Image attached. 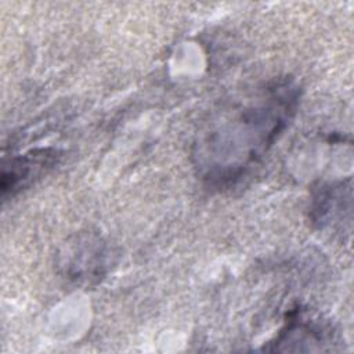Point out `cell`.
<instances>
[{
  "label": "cell",
  "instance_id": "3",
  "mask_svg": "<svg viewBox=\"0 0 354 354\" xmlns=\"http://www.w3.org/2000/svg\"><path fill=\"white\" fill-rule=\"evenodd\" d=\"M71 254L65 256L66 274L73 279H86L95 277L104 267V252L98 239L88 236L75 242Z\"/></svg>",
  "mask_w": 354,
  "mask_h": 354
},
{
  "label": "cell",
  "instance_id": "1",
  "mask_svg": "<svg viewBox=\"0 0 354 354\" xmlns=\"http://www.w3.org/2000/svg\"><path fill=\"white\" fill-rule=\"evenodd\" d=\"M297 97L292 82L275 80L214 120L196 144L203 178L216 185L241 178L288 126Z\"/></svg>",
  "mask_w": 354,
  "mask_h": 354
},
{
  "label": "cell",
  "instance_id": "2",
  "mask_svg": "<svg viewBox=\"0 0 354 354\" xmlns=\"http://www.w3.org/2000/svg\"><path fill=\"white\" fill-rule=\"evenodd\" d=\"M57 158L58 155L55 149L43 148L11 159L10 165H6L3 170V196L7 194L12 196L35 178H39L57 163Z\"/></svg>",
  "mask_w": 354,
  "mask_h": 354
}]
</instances>
